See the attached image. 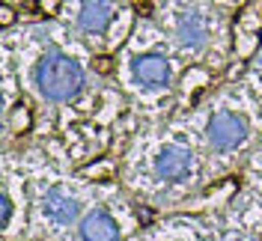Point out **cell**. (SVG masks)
Segmentation results:
<instances>
[{
    "mask_svg": "<svg viewBox=\"0 0 262 241\" xmlns=\"http://www.w3.org/2000/svg\"><path fill=\"white\" fill-rule=\"evenodd\" d=\"M36 83L45 93V98L63 101V98H72L83 86V72H81V65L75 63V60H69L66 54L51 51V54H45L39 60Z\"/></svg>",
    "mask_w": 262,
    "mask_h": 241,
    "instance_id": "6da1fadb",
    "label": "cell"
},
{
    "mask_svg": "<svg viewBox=\"0 0 262 241\" xmlns=\"http://www.w3.org/2000/svg\"><path fill=\"white\" fill-rule=\"evenodd\" d=\"M245 137H247L245 119H238L232 113H217L212 122H209V140L217 149H232V146L242 143Z\"/></svg>",
    "mask_w": 262,
    "mask_h": 241,
    "instance_id": "7a4b0ae2",
    "label": "cell"
},
{
    "mask_svg": "<svg viewBox=\"0 0 262 241\" xmlns=\"http://www.w3.org/2000/svg\"><path fill=\"white\" fill-rule=\"evenodd\" d=\"M188 170H191V152L182 149V146H167L161 155L155 158V173L161 179L176 182V179L188 176Z\"/></svg>",
    "mask_w": 262,
    "mask_h": 241,
    "instance_id": "3957f363",
    "label": "cell"
},
{
    "mask_svg": "<svg viewBox=\"0 0 262 241\" xmlns=\"http://www.w3.org/2000/svg\"><path fill=\"white\" fill-rule=\"evenodd\" d=\"M42 211H45L48 221H54V224H60V226H69L78 217V200L66 191H51L42 200Z\"/></svg>",
    "mask_w": 262,
    "mask_h": 241,
    "instance_id": "277c9868",
    "label": "cell"
},
{
    "mask_svg": "<svg viewBox=\"0 0 262 241\" xmlns=\"http://www.w3.org/2000/svg\"><path fill=\"white\" fill-rule=\"evenodd\" d=\"M134 75L137 80H143L149 86H164L170 80V65L161 54H143L134 60Z\"/></svg>",
    "mask_w": 262,
    "mask_h": 241,
    "instance_id": "5b68a950",
    "label": "cell"
},
{
    "mask_svg": "<svg viewBox=\"0 0 262 241\" xmlns=\"http://www.w3.org/2000/svg\"><path fill=\"white\" fill-rule=\"evenodd\" d=\"M81 235L83 241H116V224L104 211H90L81 221Z\"/></svg>",
    "mask_w": 262,
    "mask_h": 241,
    "instance_id": "8992f818",
    "label": "cell"
},
{
    "mask_svg": "<svg viewBox=\"0 0 262 241\" xmlns=\"http://www.w3.org/2000/svg\"><path fill=\"white\" fill-rule=\"evenodd\" d=\"M114 18V6L107 3V0H86L81 9V18H78V24H81V30L86 33H98L107 27V21Z\"/></svg>",
    "mask_w": 262,
    "mask_h": 241,
    "instance_id": "52a82bcc",
    "label": "cell"
},
{
    "mask_svg": "<svg viewBox=\"0 0 262 241\" xmlns=\"http://www.w3.org/2000/svg\"><path fill=\"white\" fill-rule=\"evenodd\" d=\"M179 45L188 51H196L206 45V24H203V18L196 15V12H188V15L179 21Z\"/></svg>",
    "mask_w": 262,
    "mask_h": 241,
    "instance_id": "ba28073f",
    "label": "cell"
},
{
    "mask_svg": "<svg viewBox=\"0 0 262 241\" xmlns=\"http://www.w3.org/2000/svg\"><path fill=\"white\" fill-rule=\"evenodd\" d=\"M27 119H30V113L24 111V107H15V113H12V125H15L18 131L27 128Z\"/></svg>",
    "mask_w": 262,
    "mask_h": 241,
    "instance_id": "9c48e42d",
    "label": "cell"
},
{
    "mask_svg": "<svg viewBox=\"0 0 262 241\" xmlns=\"http://www.w3.org/2000/svg\"><path fill=\"white\" fill-rule=\"evenodd\" d=\"M0 217H3V224H9V217H12V203L6 193H0Z\"/></svg>",
    "mask_w": 262,
    "mask_h": 241,
    "instance_id": "30bf717a",
    "label": "cell"
},
{
    "mask_svg": "<svg viewBox=\"0 0 262 241\" xmlns=\"http://www.w3.org/2000/svg\"><path fill=\"white\" fill-rule=\"evenodd\" d=\"M12 21H15V12H12L9 6H0V24H3V27H9Z\"/></svg>",
    "mask_w": 262,
    "mask_h": 241,
    "instance_id": "8fae6325",
    "label": "cell"
},
{
    "mask_svg": "<svg viewBox=\"0 0 262 241\" xmlns=\"http://www.w3.org/2000/svg\"><path fill=\"white\" fill-rule=\"evenodd\" d=\"M39 6H42V12H48V15H54V12L60 9V0H39Z\"/></svg>",
    "mask_w": 262,
    "mask_h": 241,
    "instance_id": "7c38bea8",
    "label": "cell"
},
{
    "mask_svg": "<svg viewBox=\"0 0 262 241\" xmlns=\"http://www.w3.org/2000/svg\"><path fill=\"white\" fill-rule=\"evenodd\" d=\"M137 217H140L143 224H149V221H152V211L149 209H137Z\"/></svg>",
    "mask_w": 262,
    "mask_h": 241,
    "instance_id": "4fadbf2b",
    "label": "cell"
}]
</instances>
